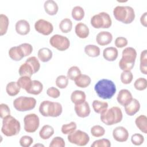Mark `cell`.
Wrapping results in <instances>:
<instances>
[{
	"instance_id": "1",
	"label": "cell",
	"mask_w": 147,
	"mask_h": 147,
	"mask_svg": "<svg viewBox=\"0 0 147 147\" xmlns=\"http://www.w3.org/2000/svg\"><path fill=\"white\" fill-rule=\"evenodd\" d=\"M94 90L98 96L103 99H111L117 90L114 83L107 79L99 80L95 84Z\"/></svg>"
},
{
	"instance_id": "2",
	"label": "cell",
	"mask_w": 147,
	"mask_h": 147,
	"mask_svg": "<svg viewBox=\"0 0 147 147\" xmlns=\"http://www.w3.org/2000/svg\"><path fill=\"white\" fill-rule=\"evenodd\" d=\"M39 111L44 117H57L62 113L63 107L59 102L44 100L40 105Z\"/></svg>"
},
{
	"instance_id": "3",
	"label": "cell",
	"mask_w": 147,
	"mask_h": 147,
	"mask_svg": "<svg viewBox=\"0 0 147 147\" xmlns=\"http://www.w3.org/2000/svg\"><path fill=\"white\" fill-rule=\"evenodd\" d=\"M115 18L125 24L131 23L135 18L133 8L129 6H117L113 10Z\"/></svg>"
},
{
	"instance_id": "4",
	"label": "cell",
	"mask_w": 147,
	"mask_h": 147,
	"mask_svg": "<svg viewBox=\"0 0 147 147\" xmlns=\"http://www.w3.org/2000/svg\"><path fill=\"white\" fill-rule=\"evenodd\" d=\"M123 118L121 109L117 106H113L100 114V121L106 125H113L119 123Z\"/></svg>"
},
{
	"instance_id": "5",
	"label": "cell",
	"mask_w": 147,
	"mask_h": 147,
	"mask_svg": "<svg viewBox=\"0 0 147 147\" xmlns=\"http://www.w3.org/2000/svg\"><path fill=\"white\" fill-rule=\"evenodd\" d=\"M137 52L133 47H126L122 53V58L119 61V67L122 71H131L134 66Z\"/></svg>"
},
{
	"instance_id": "6",
	"label": "cell",
	"mask_w": 147,
	"mask_h": 147,
	"mask_svg": "<svg viewBox=\"0 0 147 147\" xmlns=\"http://www.w3.org/2000/svg\"><path fill=\"white\" fill-rule=\"evenodd\" d=\"M21 129L20 122L10 115L4 118L1 127L2 133L7 137L17 135Z\"/></svg>"
},
{
	"instance_id": "7",
	"label": "cell",
	"mask_w": 147,
	"mask_h": 147,
	"mask_svg": "<svg viewBox=\"0 0 147 147\" xmlns=\"http://www.w3.org/2000/svg\"><path fill=\"white\" fill-rule=\"evenodd\" d=\"M36 105V100L33 97L21 96L13 101L14 107L19 111H26L33 109Z\"/></svg>"
},
{
	"instance_id": "8",
	"label": "cell",
	"mask_w": 147,
	"mask_h": 147,
	"mask_svg": "<svg viewBox=\"0 0 147 147\" xmlns=\"http://www.w3.org/2000/svg\"><path fill=\"white\" fill-rule=\"evenodd\" d=\"M91 25L96 29L109 28L112 24V20L106 12H100L93 16L91 18Z\"/></svg>"
},
{
	"instance_id": "9",
	"label": "cell",
	"mask_w": 147,
	"mask_h": 147,
	"mask_svg": "<svg viewBox=\"0 0 147 147\" xmlns=\"http://www.w3.org/2000/svg\"><path fill=\"white\" fill-rule=\"evenodd\" d=\"M67 138L70 143L80 146L86 145L90 141L88 134L80 130H75L68 134Z\"/></svg>"
},
{
	"instance_id": "10",
	"label": "cell",
	"mask_w": 147,
	"mask_h": 147,
	"mask_svg": "<svg viewBox=\"0 0 147 147\" xmlns=\"http://www.w3.org/2000/svg\"><path fill=\"white\" fill-rule=\"evenodd\" d=\"M49 44L52 47L60 51H64L69 48L70 41L69 39L60 34H54L49 39Z\"/></svg>"
},
{
	"instance_id": "11",
	"label": "cell",
	"mask_w": 147,
	"mask_h": 147,
	"mask_svg": "<svg viewBox=\"0 0 147 147\" xmlns=\"http://www.w3.org/2000/svg\"><path fill=\"white\" fill-rule=\"evenodd\" d=\"M24 123L25 131L27 133H34L39 127L40 119L37 115L31 113L24 117Z\"/></svg>"
},
{
	"instance_id": "12",
	"label": "cell",
	"mask_w": 147,
	"mask_h": 147,
	"mask_svg": "<svg viewBox=\"0 0 147 147\" xmlns=\"http://www.w3.org/2000/svg\"><path fill=\"white\" fill-rule=\"evenodd\" d=\"M34 29L39 33L48 36L53 32V26L50 22L44 19H40L35 22Z\"/></svg>"
},
{
	"instance_id": "13",
	"label": "cell",
	"mask_w": 147,
	"mask_h": 147,
	"mask_svg": "<svg viewBox=\"0 0 147 147\" xmlns=\"http://www.w3.org/2000/svg\"><path fill=\"white\" fill-rule=\"evenodd\" d=\"M129 136L127 130L123 126H117L113 131L114 139L119 142L126 141L129 138Z\"/></svg>"
},
{
	"instance_id": "14",
	"label": "cell",
	"mask_w": 147,
	"mask_h": 147,
	"mask_svg": "<svg viewBox=\"0 0 147 147\" xmlns=\"http://www.w3.org/2000/svg\"><path fill=\"white\" fill-rule=\"evenodd\" d=\"M74 109L76 115L80 118H85L88 117L91 112L89 104L86 101L80 104L75 105Z\"/></svg>"
},
{
	"instance_id": "15",
	"label": "cell",
	"mask_w": 147,
	"mask_h": 147,
	"mask_svg": "<svg viewBox=\"0 0 147 147\" xmlns=\"http://www.w3.org/2000/svg\"><path fill=\"white\" fill-rule=\"evenodd\" d=\"M113 40V36L110 32L107 31H102L98 33L96 37V41L97 43L104 46L109 44Z\"/></svg>"
},
{
	"instance_id": "16",
	"label": "cell",
	"mask_w": 147,
	"mask_h": 147,
	"mask_svg": "<svg viewBox=\"0 0 147 147\" xmlns=\"http://www.w3.org/2000/svg\"><path fill=\"white\" fill-rule=\"evenodd\" d=\"M133 99L132 94L127 89L121 90L117 96L118 102L122 106H125Z\"/></svg>"
},
{
	"instance_id": "17",
	"label": "cell",
	"mask_w": 147,
	"mask_h": 147,
	"mask_svg": "<svg viewBox=\"0 0 147 147\" xmlns=\"http://www.w3.org/2000/svg\"><path fill=\"white\" fill-rule=\"evenodd\" d=\"M124 107L125 111L127 115L129 116H133L139 111L140 109V103L137 99L133 98Z\"/></svg>"
},
{
	"instance_id": "18",
	"label": "cell",
	"mask_w": 147,
	"mask_h": 147,
	"mask_svg": "<svg viewBox=\"0 0 147 147\" xmlns=\"http://www.w3.org/2000/svg\"><path fill=\"white\" fill-rule=\"evenodd\" d=\"M16 32L20 35H26L30 30L29 23L25 20H18L15 25Z\"/></svg>"
},
{
	"instance_id": "19",
	"label": "cell",
	"mask_w": 147,
	"mask_h": 147,
	"mask_svg": "<svg viewBox=\"0 0 147 147\" xmlns=\"http://www.w3.org/2000/svg\"><path fill=\"white\" fill-rule=\"evenodd\" d=\"M75 32L77 36L80 38H87L90 33L88 26L83 22L78 23L75 28Z\"/></svg>"
},
{
	"instance_id": "20",
	"label": "cell",
	"mask_w": 147,
	"mask_h": 147,
	"mask_svg": "<svg viewBox=\"0 0 147 147\" xmlns=\"http://www.w3.org/2000/svg\"><path fill=\"white\" fill-rule=\"evenodd\" d=\"M118 51L117 49L113 47H107L103 49V56L104 59L109 61H113L117 58Z\"/></svg>"
},
{
	"instance_id": "21",
	"label": "cell",
	"mask_w": 147,
	"mask_h": 147,
	"mask_svg": "<svg viewBox=\"0 0 147 147\" xmlns=\"http://www.w3.org/2000/svg\"><path fill=\"white\" fill-rule=\"evenodd\" d=\"M9 55L14 61H20L25 57L24 53L20 45L10 48L9 51Z\"/></svg>"
},
{
	"instance_id": "22",
	"label": "cell",
	"mask_w": 147,
	"mask_h": 147,
	"mask_svg": "<svg viewBox=\"0 0 147 147\" xmlns=\"http://www.w3.org/2000/svg\"><path fill=\"white\" fill-rule=\"evenodd\" d=\"M44 7L45 12L50 16L56 14L59 10V6L53 0L46 1L44 4Z\"/></svg>"
},
{
	"instance_id": "23",
	"label": "cell",
	"mask_w": 147,
	"mask_h": 147,
	"mask_svg": "<svg viewBox=\"0 0 147 147\" xmlns=\"http://www.w3.org/2000/svg\"><path fill=\"white\" fill-rule=\"evenodd\" d=\"M86 95L84 91L81 90H75L71 95V100L75 105L80 104L86 101Z\"/></svg>"
},
{
	"instance_id": "24",
	"label": "cell",
	"mask_w": 147,
	"mask_h": 147,
	"mask_svg": "<svg viewBox=\"0 0 147 147\" xmlns=\"http://www.w3.org/2000/svg\"><path fill=\"white\" fill-rule=\"evenodd\" d=\"M52 51L48 48H42L38 50L37 53L38 58L44 63L49 61L52 59Z\"/></svg>"
},
{
	"instance_id": "25",
	"label": "cell",
	"mask_w": 147,
	"mask_h": 147,
	"mask_svg": "<svg viewBox=\"0 0 147 147\" xmlns=\"http://www.w3.org/2000/svg\"><path fill=\"white\" fill-rule=\"evenodd\" d=\"M74 82L78 87L86 88L90 84L91 79L89 76L85 74H81L75 79Z\"/></svg>"
},
{
	"instance_id": "26",
	"label": "cell",
	"mask_w": 147,
	"mask_h": 147,
	"mask_svg": "<svg viewBox=\"0 0 147 147\" xmlns=\"http://www.w3.org/2000/svg\"><path fill=\"white\" fill-rule=\"evenodd\" d=\"M43 89L42 84L38 80H32V84L29 88L26 91L28 93L33 95H38L40 94Z\"/></svg>"
},
{
	"instance_id": "27",
	"label": "cell",
	"mask_w": 147,
	"mask_h": 147,
	"mask_svg": "<svg viewBox=\"0 0 147 147\" xmlns=\"http://www.w3.org/2000/svg\"><path fill=\"white\" fill-rule=\"evenodd\" d=\"M135 123L142 133H147V118L145 115H141L137 117L135 120Z\"/></svg>"
},
{
	"instance_id": "28",
	"label": "cell",
	"mask_w": 147,
	"mask_h": 147,
	"mask_svg": "<svg viewBox=\"0 0 147 147\" xmlns=\"http://www.w3.org/2000/svg\"><path fill=\"white\" fill-rule=\"evenodd\" d=\"M53 134L54 129L49 125H44L39 131V136L43 140L49 139Z\"/></svg>"
},
{
	"instance_id": "29",
	"label": "cell",
	"mask_w": 147,
	"mask_h": 147,
	"mask_svg": "<svg viewBox=\"0 0 147 147\" xmlns=\"http://www.w3.org/2000/svg\"><path fill=\"white\" fill-rule=\"evenodd\" d=\"M92 108L94 111L98 114H102L108 108L109 105L106 102H102L98 100H94L92 102Z\"/></svg>"
},
{
	"instance_id": "30",
	"label": "cell",
	"mask_w": 147,
	"mask_h": 147,
	"mask_svg": "<svg viewBox=\"0 0 147 147\" xmlns=\"http://www.w3.org/2000/svg\"><path fill=\"white\" fill-rule=\"evenodd\" d=\"M20 87L18 85L17 82H10L7 83L6 87V91L7 94L11 96L17 95L20 91Z\"/></svg>"
},
{
	"instance_id": "31",
	"label": "cell",
	"mask_w": 147,
	"mask_h": 147,
	"mask_svg": "<svg viewBox=\"0 0 147 147\" xmlns=\"http://www.w3.org/2000/svg\"><path fill=\"white\" fill-rule=\"evenodd\" d=\"M84 52L87 56L91 57H95L100 55V50L98 46L90 44L84 47Z\"/></svg>"
},
{
	"instance_id": "32",
	"label": "cell",
	"mask_w": 147,
	"mask_h": 147,
	"mask_svg": "<svg viewBox=\"0 0 147 147\" xmlns=\"http://www.w3.org/2000/svg\"><path fill=\"white\" fill-rule=\"evenodd\" d=\"M19 75L20 76H28V77H31L33 74H34L33 70L28 63H24L22 64L21 65L19 68L18 71Z\"/></svg>"
},
{
	"instance_id": "33",
	"label": "cell",
	"mask_w": 147,
	"mask_h": 147,
	"mask_svg": "<svg viewBox=\"0 0 147 147\" xmlns=\"http://www.w3.org/2000/svg\"><path fill=\"white\" fill-rule=\"evenodd\" d=\"M59 28L63 33H67L72 30V22L69 18H64L60 21L59 24Z\"/></svg>"
},
{
	"instance_id": "34",
	"label": "cell",
	"mask_w": 147,
	"mask_h": 147,
	"mask_svg": "<svg viewBox=\"0 0 147 147\" xmlns=\"http://www.w3.org/2000/svg\"><path fill=\"white\" fill-rule=\"evenodd\" d=\"M9 21L8 17L3 14L0 15V35L3 36L5 34L7 31Z\"/></svg>"
},
{
	"instance_id": "35",
	"label": "cell",
	"mask_w": 147,
	"mask_h": 147,
	"mask_svg": "<svg viewBox=\"0 0 147 147\" xmlns=\"http://www.w3.org/2000/svg\"><path fill=\"white\" fill-rule=\"evenodd\" d=\"M17 82L21 88H23L25 91H27L30 87L32 80H31L30 77L24 76H20Z\"/></svg>"
},
{
	"instance_id": "36",
	"label": "cell",
	"mask_w": 147,
	"mask_h": 147,
	"mask_svg": "<svg viewBox=\"0 0 147 147\" xmlns=\"http://www.w3.org/2000/svg\"><path fill=\"white\" fill-rule=\"evenodd\" d=\"M140 69L144 75L147 74V51L146 49L142 51L140 55Z\"/></svg>"
},
{
	"instance_id": "37",
	"label": "cell",
	"mask_w": 147,
	"mask_h": 147,
	"mask_svg": "<svg viewBox=\"0 0 147 147\" xmlns=\"http://www.w3.org/2000/svg\"><path fill=\"white\" fill-rule=\"evenodd\" d=\"M71 15L72 18L76 21L82 20L84 16V11L83 8L80 6H75L72 10Z\"/></svg>"
},
{
	"instance_id": "38",
	"label": "cell",
	"mask_w": 147,
	"mask_h": 147,
	"mask_svg": "<svg viewBox=\"0 0 147 147\" xmlns=\"http://www.w3.org/2000/svg\"><path fill=\"white\" fill-rule=\"evenodd\" d=\"M80 75H81V71L77 66H72L67 71V78L71 80H75Z\"/></svg>"
},
{
	"instance_id": "39",
	"label": "cell",
	"mask_w": 147,
	"mask_h": 147,
	"mask_svg": "<svg viewBox=\"0 0 147 147\" xmlns=\"http://www.w3.org/2000/svg\"><path fill=\"white\" fill-rule=\"evenodd\" d=\"M76 127V123L75 122H71L69 123L63 125L61 128V131L64 134H69L75 131Z\"/></svg>"
},
{
	"instance_id": "40",
	"label": "cell",
	"mask_w": 147,
	"mask_h": 147,
	"mask_svg": "<svg viewBox=\"0 0 147 147\" xmlns=\"http://www.w3.org/2000/svg\"><path fill=\"white\" fill-rule=\"evenodd\" d=\"M26 63H28L32 67L34 74L38 72L40 68V64L38 60L35 56H31L26 60Z\"/></svg>"
},
{
	"instance_id": "41",
	"label": "cell",
	"mask_w": 147,
	"mask_h": 147,
	"mask_svg": "<svg viewBox=\"0 0 147 147\" xmlns=\"http://www.w3.org/2000/svg\"><path fill=\"white\" fill-rule=\"evenodd\" d=\"M56 85L57 87L61 89L65 88L68 84V78L67 76L61 75L57 77L56 79Z\"/></svg>"
},
{
	"instance_id": "42",
	"label": "cell",
	"mask_w": 147,
	"mask_h": 147,
	"mask_svg": "<svg viewBox=\"0 0 147 147\" xmlns=\"http://www.w3.org/2000/svg\"><path fill=\"white\" fill-rule=\"evenodd\" d=\"M133 78V75L130 71H123L121 74V80L125 84H130Z\"/></svg>"
},
{
	"instance_id": "43",
	"label": "cell",
	"mask_w": 147,
	"mask_h": 147,
	"mask_svg": "<svg viewBox=\"0 0 147 147\" xmlns=\"http://www.w3.org/2000/svg\"><path fill=\"white\" fill-rule=\"evenodd\" d=\"M134 88L138 91H143L147 87V80L144 78H138L134 83Z\"/></svg>"
},
{
	"instance_id": "44",
	"label": "cell",
	"mask_w": 147,
	"mask_h": 147,
	"mask_svg": "<svg viewBox=\"0 0 147 147\" xmlns=\"http://www.w3.org/2000/svg\"><path fill=\"white\" fill-rule=\"evenodd\" d=\"M105 133V130L103 127L100 125H95L91 128V134L95 137H100Z\"/></svg>"
},
{
	"instance_id": "45",
	"label": "cell",
	"mask_w": 147,
	"mask_h": 147,
	"mask_svg": "<svg viewBox=\"0 0 147 147\" xmlns=\"http://www.w3.org/2000/svg\"><path fill=\"white\" fill-rule=\"evenodd\" d=\"M111 143L109 140L102 138L95 140L91 144V147H110Z\"/></svg>"
},
{
	"instance_id": "46",
	"label": "cell",
	"mask_w": 147,
	"mask_h": 147,
	"mask_svg": "<svg viewBox=\"0 0 147 147\" xmlns=\"http://www.w3.org/2000/svg\"><path fill=\"white\" fill-rule=\"evenodd\" d=\"M131 141L134 145H141L144 142V137L140 133H135L132 135L131 137Z\"/></svg>"
},
{
	"instance_id": "47",
	"label": "cell",
	"mask_w": 147,
	"mask_h": 147,
	"mask_svg": "<svg viewBox=\"0 0 147 147\" xmlns=\"http://www.w3.org/2000/svg\"><path fill=\"white\" fill-rule=\"evenodd\" d=\"M65 145V141H64V139L63 138H61V137H54L52 140V141L49 144L50 147H55V146L64 147Z\"/></svg>"
},
{
	"instance_id": "48",
	"label": "cell",
	"mask_w": 147,
	"mask_h": 147,
	"mask_svg": "<svg viewBox=\"0 0 147 147\" xmlns=\"http://www.w3.org/2000/svg\"><path fill=\"white\" fill-rule=\"evenodd\" d=\"M20 144L23 147H29L33 142V139L29 136H24L20 140Z\"/></svg>"
},
{
	"instance_id": "49",
	"label": "cell",
	"mask_w": 147,
	"mask_h": 147,
	"mask_svg": "<svg viewBox=\"0 0 147 147\" xmlns=\"http://www.w3.org/2000/svg\"><path fill=\"white\" fill-rule=\"evenodd\" d=\"M10 115V110L7 105L1 103L0 105V117L2 119Z\"/></svg>"
},
{
	"instance_id": "50",
	"label": "cell",
	"mask_w": 147,
	"mask_h": 147,
	"mask_svg": "<svg viewBox=\"0 0 147 147\" xmlns=\"http://www.w3.org/2000/svg\"><path fill=\"white\" fill-rule=\"evenodd\" d=\"M47 94L53 98H57L60 95V92L57 88L55 87H51L47 89Z\"/></svg>"
},
{
	"instance_id": "51",
	"label": "cell",
	"mask_w": 147,
	"mask_h": 147,
	"mask_svg": "<svg viewBox=\"0 0 147 147\" xmlns=\"http://www.w3.org/2000/svg\"><path fill=\"white\" fill-rule=\"evenodd\" d=\"M127 44H128L127 40L123 37H118L116 38L114 42V44L116 46V47L119 48L125 47L127 45Z\"/></svg>"
},
{
	"instance_id": "52",
	"label": "cell",
	"mask_w": 147,
	"mask_h": 147,
	"mask_svg": "<svg viewBox=\"0 0 147 147\" xmlns=\"http://www.w3.org/2000/svg\"><path fill=\"white\" fill-rule=\"evenodd\" d=\"M20 46L21 47L24 53L25 57L28 56L32 53L33 51V47L31 44L29 43H23L20 44Z\"/></svg>"
},
{
	"instance_id": "53",
	"label": "cell",
	"mask_w": 147,
	"mask_h": 147,
	"mask_svg": "<svg viewBox=\"0 0 147 147\" xmlns=\"http://www.w3.org/2000/svg\"><path fill=\"white\" fill-rule=\"evenodd\" d=\"M146 16H147V12H145L140 18V22L141 24L145 27L147 26V20H146Z\"/></svg>"
},
{
	"instance_id": "54",
	"label": "cell",
	"mask_w": 147,
	"mask_h": 147,
	"mask_svg": "<svg viewBox=\"0 0 147 147\" xmlns=\"http://www.w3.org/2000/svg\"><path fill=\"white\" fill-rule=\"evenodd\" d=\"M44 146V145H42V144H37L34 145V146Z\"/></svg>"
}]
</instances>
